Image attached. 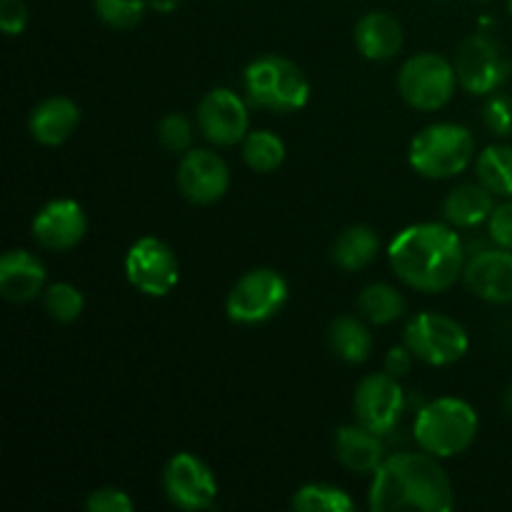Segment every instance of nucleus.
I'll return each instance as SVG.
<instances>
[{
    "label": "nucleus",
    "mask_w": 512,
    "mask_h": 512,
    "mask_svg": "<svg viewBox=\"0 0 512 512\" xmlns=\"http://www.w3.org/2000/svg\"><path fill=\"white\" fill-rule=\"evenodd\" d=\"M388 263L408 288L443 293L463 278L465 248L453 225L418 223L395 235Z\"/></svg>",
    "instance_id": "1"
},
{
    "label": "nucleus",
    "mask_w": 512,
    "mask_h": 512,
    "mask_svg": "<svg viewBox=\"0 0 512 512\" xmlns=\"http://www.w3.org/2000/svg\"><path fill=\"white\" fill-rule=\"evenodd\" d=\"M373 512H450L455 508L453 483L430 453H398L380 463L370 483Z\"/></svg>",
    "instance_id": "2"
},
{
    "label": "nucleus",
    "mask_w": 512,
    "mask_h": 512,
    "mask_svg": "<svg viewBox=\"0 0 512 512\" xmlns=\"http://www.w3.org/2000/svg\"><path fill=\"white\" fill-rule=\"evenodd\" d=\"M478 435V413L460 398H438L418 410L413 438L420 450L440 460L455 458L473 445Z\"/></svg>",
    "instance_id": "3"
},
{
    "label": "nucleus",
    "mask_w": 512,
    "mask_h": 512,
    "mask_svg": "<svg viewBox=\"0 0 512 512\" xmlns=\"http://www.w3.org/2000/svg\"><path fill=\"white\" fill-rule=\"evenodd\" d=\"M243 88L250 103L270 113H295L310 98V80L300 65L280 55L255 58L243 73Z\"/></svg>",
    "instance_id": "4"
},
{
    "label": "nucleus",
    "mask_w": 512,
    "mask_h": 512,
    "mask_svg": "<svg viewBox=\"0 0 512 512\" xmlns=\"http://www.w3.org/2000/svg\"><path fill=\"white\" fill-rule=\"evenodd\" d=\"M475 155V138L465 125L433 123L420 130L408 150L410 168L428 180H448L463 173Z\"/></svg>",
    "instance_id": "5"
},
{
    "label": "nucleus",
    "mask_w": 512,
    "mask_h": 512,
    "mask_svg": "<svg viewBox=\"0 0 512 512\" xmlns=\"http://www.w3.org/2000/svg\"><path fill=\"white\" fill-rule=\"evenodd\" d=\"M455 63L438 53H418L403 63L398 73V90L415 110H440L458 90Z\"/></svg>",
    "instance_id": "6"
},
{
    "label": "nucleus",
    "mask_w": 512,
    "mask_h": 512,
    "mask_svg": "<svg viewBox=\"0 0 512 512\" xmlns=\"http://www.w3.org/2000/svg\"><path fill=\"white\" fill-rule=\"evenodd\" d=\"M288 283L273 268H255L230 288L225 313L238 325H258L273 320L288 303Z\"/></svg>",
    "instance_id": "7"
},
{
    "label": "nucleus",
    "mask_w": 512,
    "mask_h": 512,
    "mask_svg": "<svg viewBox=\"0 0 512 512\" xmlns=\"http://www.w3.org/2000/svg\"><path fill=\"white\" fill-rule=\"evenodd\" d=\"M403 343L423 363L443 368L465 358L470 348L468 330L443 313H420L405 323Z\"/></svg>",
    "instance_id": "8"
},
{
    "label": "nucleus",
    "mask_w": 512,
    "mask_h": 512,
    "mask_svg": "<svg viewBox=\"0 0 512 512\" xmlns=\"http://www.w3.org/2000/svg\"><path fill=\"white\" fill-rule=\"evenodd\" d=\"M460 88L473 95H493L512 73V60L503 45L488 33L465 38L455 58Z\"/></svg>",
    "instance_id": "9"
},
{
    "label": "nucleus",
    "mask_w": 512,
    "mask_h": 512,
    "mask_svg": "<svg viewBox=\"0 0 512 512\" xmlns=\"http://www.w3.org/2000/svg\"><path fill=\"white\" fill-rule=\"evenodd\" d=\"M125 278L138 293L165 298L180 280L178 258L160 238H140L125 255Z\"/></svg>",
    "instance_id": "10"
},
{
    "label": "nucleus",
    "mask_w": 512,
    "mask_h": 512,
    "mask_svg": "<svg viewBox=\"0 0 512 512\" xmlns=\"http://www.w3.org/2000/svg\"><path fill=\"white\" fill-rule=\"evenodd\" d=\"M355 423L378 435L393 433L405 413V390L398 378L388 373H373L355 388Z\"/></svg>",
    "instance_id": "11"
},
{
    "label": "nucleus",
    "mask_w": 512,
    "mask_h": 512,
    "mask_svg": "<svg viewBox=\"0 0 512 512\" xmlns=\"http://www.w3.org/2000/svg\"><path fill=\"white\" fill-rule=\"evenodd\" d=\"M163 490L180 510H208L218 500V480L213 470L193 453H178L165 463Z\"/></svg>",
    "instance_id": "12"
},
{
    "label": "nucleus",
    "mask_w": 512,
    "mask_h": 512,
    "mask_svg": "<svg viewBox=\"0 0 512 512\" xmlns=\"http://www.w3.org/2000/svg\"><path fill=\"white\" fill-rule=\"evenodd\" d=\"M198 128L208 143L233 148L250 133L248 105L235 90L213 88L198 103Z\"/></svg>",
    "instance_id": "13"
},
{
    "label": "nucleus",
    "mask_w": 512,
    "mask_h": 512,
    "mask_svg": "<svg viewBox=\"0 0 512 512\" xmlns=\"http://www.w3.org/2000/svg\"><path fill=\"white\" fill-rule=\"evenodd\" d=\"M178 188L195 205L218 203L230 188L228 163L213 150L190 148L180 158Z\"/></svg>",
    "instance_id": "14"
},
{
    "label": "nucleus",
    "mask_w": 512,
    "mask_h": 512,
    "mask_svg": "<svg viewBox=\"0 0 512 512\" xmlns=\"http://www.w3.org/2000/svg\"><path fill=\"white\" fill-rule=\"evenodd\" d=\"M85 230H88L85 210L80 208V203L68 198L45 203L35 213L33 225H30L35 243L45 250H53V253L73 250L85 238Z\"/></svg>",
    "instance_id": "15"
},
{
    "label": "nucleus",
    "mask_w": 512,
    "mask_h": 512,
    "mask_svg": "<svg viewBox=\"0 0 512 512\" xmlns=\"http://www.w3.org/2000/svg\"><path fill=\"white\" fill-rule=\"evenodd\" d=\"M463 283L475 298L493 305L512 303V250L488 248L465 263Z\"/></svg>",
    "instance_id": "16"
},
{
    "label": "nucleus",
    "mask_w": 512,
    "mask_h": 512,
    "mask_svg": "<svg viewBox=\"0 0 512 512\" xmlns=\"http://www.w3.org/2000/svg\"><path fill=\"white\" fill-rule=\"evenodd\" d=\"M45 293V265L28 250H8L0 258V295L8 303H30Z\"/></svg>",
    "instance_id": "17"
},
{
    "label": "nucleus",
    "mask_w": 512,
    "mask_h": 512,
    "mask_svg": "<svg viewBox=\"0 0 512 512\" xmlns=\"http://www.w3.org/2000/svg\"><path fill=\"white\" fill-rule=\"evenodd\" d=\"M80 125V108L75 100L65 95H53V98L40 100L28 118V130L35 143L58 148Z\"/></svg>",
    "instance_id": "18"
},
{
    "label": "nucleus",
    "mask_w": 512,
    "mask_h": 512,
    "mask_svg": "<svg viewBox=\"0 0 512 512\" xmlns=\"http://www.w3.org/2000/svg\"><path fill=\"white\" fill-rule=\"evenodd\" d=\"M380 438H383V435L363 428L360 423L343 425V428L335 430L333 435L335 458H338L340 465L348 468L350 473L373 475L375 470L380 468V463L385 460V448Z\"/></svg>",
    "instance_id": "19"
},
{
    "label": "nucleus",
    "mask_w": 512,
    "mask_h": 512,
    "mask_svg": "<svg viewBox=\"0 0 512 512\" xmlns=\"http://www.w3.org/2000/svg\"><path fill=\"white\" fill-rule=\"evenodd\" d=\"M403 40L405 35L400 20L385 10L365 13L355 25V48L368 60L383 63V60L395 58L403 48Z\"/></svg>",
    "instance_id": "20"
},
{
    "label": "nucleus",
    "mask_w": 512,
    "mask_h": 512,
    "mask_svg": "<svg viewBox=\"0 0 512 512\" xmlns=\"http://www.w3.org/2000/svg\"><path fill=\"white\" fill-rule=\"evenodd\" d=\"M493 193L483 183H463L448 193L443 215L453 228H478L493 215Z\"/></svg>",
    "instance_id": "21"
},
{
    "label": "nucleus",
    "mask_w": 512,
    "mask_h": 512,
    "mask_svg": "<svg viewBox=\"0 0 512 512\" xmlns=\"http://www.w3.org/2000/svg\"><path fill=\"white\" fill-rule=\"evenodd\" d=\"M328 345L333 350L335 358L343 363L360 365L370 358L373 353V335H370L368 325L353 315H340L330 323L328 330Z\"/></svg>",
    "instance_id": "22"
},
{
    "label": "nucleus",
    "mask_w": 512,
    "mask_h": 512,
    "mask_svg": "<svg viewBox=\"0 0 512 512\" xmlns=\"http://www.w3.org/2000/svg\"><path fill=\"white\" fill-rule=\"evenodd\" d=\"M380 250V238L370 225H350L333 245V260L338 268L355 273L368 268Z\"/></svg>",
    "instance_id": "23"
},
{
    "label": "nucleus",
    "mask_w": 512,
    "mask_h": 512,
    "mask_svg": "<svg viewBox=\"0 0 512 512\" xmlns=\"http://www.w3.org/2000/svg\"><path fill=\"white\" fill-rule=\"evenodd\" d=\"M360 315L373 325L395 323L405 315V298L398 288L388 283H373L360 293Z\"/></svg>",
    "instance_id": "24"
},
{
    "label": "nucleus",
    "mask_w": 512,
    "mask_h": 512,
    "mask_svg": "<svg viewBox=\"0 0 512 512\" xmlns=\"http://www.w3.org/2000/svg\"><path fill=\"white\" fill-rule=\"evenodd\" d=\"M478 180L500 198H512V145H488L475 163Z\"/></svg>",
    "instance_id": "25"
},
{
    "label": "nucleus",
    "mask_w": 512,
    "mask_h": 512,
    "mask_svg": "<svg viewBox=\"0 0 512 512\" xmlns=\"http://www.w3.org/2000/svg\"><path fill=\"white\" fill-rule=\"evenodd\" d=\"M243 160L255 173H273L285 160V143L270 130H253L240 143Z\"/></svg>",
    "instance_id": "26"
},
{
    "label": "nucleus",
    "mask_w": 512,
    "mask_h": 512,
    "mask_svg": "<svg viewBox=\"0 0 512 512\" xmlns=\"http://www.w3.org/2000/svg\"><path fill=\"white\" fill-rule=\"evenodd\" d=\"M293 510L298 512H353L355 503L345 490L325 483H308L295 490Z\"/></svg>",
    "instance_id": "27"
},
{
    "label": "nucleus",
    "mask_w": 512,
    "mask_h": 512,
    "mask_svg": "<svg viewBox=\"0 0 512 512\" xmlns=\"http://www.w3.org/2000/svg\"><path fill=\"white\" fill-rule=\"evenodd\" d=\"M43 308L55 323L68 325L75 323V320L83 315L85 308V298L75 285L70 283H53L45 288L43 293Z\"/></svg>",
    "instance_id": "28"
},
{
    "label": "nucleus",
    "mask_w": 512,
    "mask_h": 512,
    "mask_svg": "<svg viewBox=\"0 0 512 512\" xmlns=\"http://www.w3.org/2000/svg\"><path fill=\"white\" fill-rule=\"evenodd\" d=\"M93 8L108 28L130 30L143 20L148 0H93Z\"/></svg>",
    "instance_id": "29"
},
{
    "label": "nucleus",
    "mask_w": 512,
    "mask_h": 512,
    "mask_svg": "<svg viewBox=\"0 0 512 512\" xmlns=\"http://www.w3.org/2000/svg\"><path fill=\"white\" fill-rule=\"evenodd\" d=\"M193 138V123L183 113H168L158 123V143L168 153H188L190 145H193Z\"/></svg>",
    "instance_id": "30"
},
{
    "label": "nucleus",
    "mask_w": 512,
    "mask_h": 512,
    "mask_svg": "<svg viewBox=\"0 0 512 512\" xmlns=\"http://www.w3.org/2000/svg\"><path fill=\"white\" fill-rule=\"evenodd\" d=\"M483 123L490 133L500 135V138L512 135V100L508 95H490L483 108Z\"/></svg>",
    "instance_id": "31"
},
{
    "label": "nucleus",
    "mask_w": 512,
    "mask_h": 512,
    "mask_svg": "<svg viewBox=\"0 0 512 512\" xmlns=\"http://www.w3.org/2000/svg\"><path fill=\"white\" fill-rule=\"evenodd\" d=\"M85 510L88 512H133L135 503L123 488L105 485V488L93 490V493L85 498Z\"/></svg>",
    "instance_id": "32"
},
{
    "label": "nucleus",
    "mask_w": 512,
    "mask_h": 512,
    "mask_svg": "<svg viewBox=\"0 0 512 512\" xmlns=\"http://www.w3.org/2000/svg\"><path fill=\"white\" fill-rule=\"evenodd\" d=\"M488 233L498 248L512 250V200L495 205L493 215L488 218Z\"/></svg>",
    "instance_id": "33"
},
{
    "label": "nucleus",
    "mask_w": 512,
    "mask_h": 512,
    "mask_svg": "<svg viewBox=\"0 0 512 512\" xmlns=\"http://www.w3.org/2000/svg\"><path fill=\"white\" fill-rule=\"evenodd\" d=\"M28 25V5L25 0H0V30L8 38L20 35Z\"/></svg>",
    "instance_id": "34"
},
{
    "label": "nucleus",
    "mask_w": 512,
    "mask_h": 512,
    "mask_svg": "<svg viewBox=\"0 0 512 512\" xmlns=\"http://www.w3.org/2000/svg\"><path fill=\"white\" fill-rule=\"evenodd\" d=\"M413 360L415 355L410 353L408 345H395V348L388 350V355H385V373L393 375V378H405V375L413 370Z\"/></svg>",
    "instance_id": "35"
},
{
    "label": "nucleus",
    "mask_w": 512,
    "mask_h": 512,
    "mask_svg": "<svg viewBox=\"0 0 512 512\" xmlns=\"http://www.w3.org/2000/svg\"><path fill=\"white\" fill-rule=\"evenodd\" d=\"M148 5L153 10H158V13H173L180 5V0H148Z\"/></svg>",
    "instance_id": "36"
},
{
    "label": "nucleus",
    "mask_w": 512,
    "mask_h": 512,
    "mask_svg": "<svg viewBox=\"0 0 512 512\" xmlns=\"http://www.w3.org/2000/svg\"><path fill=\"white\" fill-rule=\"evenodd\" d=\"M505 408H508V413L512 415V385L508 388V393H505Z\"/></svg>",
    "instance_id": "37"
},
{
    "label": "nucleus",
    "mask_w": 512,
    "mask_h": 512,
    "mask_svg": "<svg viewBox=\"0 0 512 512\" xmlns=\"http://www.w3.org/2000/svg\"><path fill=\"white\" fill-rule=\"evenodd\" d=\"M508 10H510V15H512V0H508Z\"/></svg>",
    "instance_id": "38"
}]
</instances>
